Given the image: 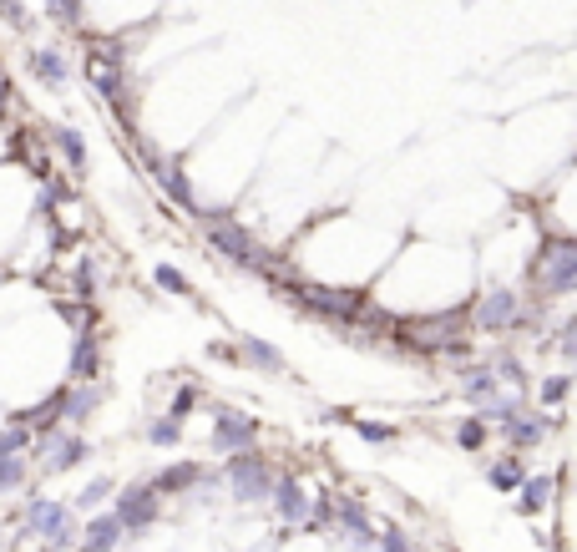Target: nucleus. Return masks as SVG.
<instances>
[{"mask_svg":"<svg viewBox=\"0 0 577 552\" xmlns=\"http://www.w3.org/2000/svg\"><path fill=\"white\" fill-rule=\"evenodd\" d=\"M203 233H208V244H213L223 259H233L238 269H274L269 249L254 244V233L243 228L233 213H203Z\"/></svg>","mask_w":577,"mask_h":552,"instance_id":"nucleus-1","label":"nucleus"},{"mask_svg":"<svg viewBox=\"0 0 577 552\" xmlns=\"http://www.w3.org/2000/svg\"><path fill=\"white\" fill-rule=\"evenodd\" d=\"M532 279H537L542 294H567L577 284V239H547L537 249Z\"/></svg>","mask_w":577,"mask_h":552,"instance_id":"nucleus-2","label":"nucleus"},{"mask_svg":"<svg viewBox=\"0 0 577 552\" xmlns=\"http://www.w3.org/2000/svg\"><path fill=\"white\" fill-rule=\"evenodd\" d=\"M284 294H289V299L299 294V304H309L314 314H324V320H360V314H370V309H365V299H360V294H350V289H324V284H289V279H284Z\"/></svg>","mask_w":577,"mask_h":552,"instance_id":"nucleus-3","label":"nucleus"},{"mask_svg":"<svg viewBox=\"0 0 577 552\" xmlns=\"http://www.w3.org/2000/svg\"><path fill=\"white\" fill-rule=\"evenodd\" d=\"M228 482H233V497H238V502H264V497L274 492L269 466H264L259 456H249V451H238V456L228 461Z\"/></svg>","mask_w":577,"mask_h":552,"instance_id":"nucleus-4","label":"nucleus"},{"mask_svg":"<svg viewBox=\"0 0 577 552\" xmlns=\"http://www.w3.org/2000/svg\"><path fill=\"white\" fill-rule=\"evenodd\" d=\"M157 507H162V492L152 487V482H142V487H127L122 497H117V522H122V532L132 527V532H142L152 517H157Z\"/></svg>","mask_w":577,"mask_h":552,"instance_id":"nucleus-5","label":"nucleus"},{"mask_svg":"<svg viewBox=\"0 0 577 552\" xmlns=\"http://www.w3.org/2000/svg\"><path fill=\"white\" fill-rule=\"evenodd\" d=\"M132 142H137V137H132ZM137 147H142V163L157 173V188L168 193L178 208H198V203H193V188H188V178H183V168H178V163H168V157H162L157 147H147V142H137Z\"/></svg>","mask_w":577,"mask_h":552,"instance_id":"nucleus-6","label":"nucleus"},{"mask_svg":"<svg viewBox=\"0 0 577 552\" xmlns=\"http://www.w3.org/2000/svg\"><path fill=\"white\" fill-rule=\"evenodd\" d=\"M476 320L486 330H517L522 325V299L512 289H491V294L476 299Z\"/></svg>","mask_w":577,"mask_h":552,"instance_id":"nucleus-7","label":"nucleus"},{"mask_svg":"<svg viewBox=\"0 0 577 552\" xmlns=\"http://www.w3.org/2000/svg\"><path fill=\"white\" fill-rule=\"evenodd\" d=\"M461 335V314H436V320H416L410 325V345H421V350H461L456 345Z\"/></svg>","mask_w":577,"mask_h":552,"instance_id":"nucleus-8","label":"nucleus"},{"mask_svg":"<svg viewBox=\"0 0 577 552\" xmlns=\"http://www.w3.org/2000/svg\"><path fill=\"white\" fill-rule=\"evenodd\" d=\"M31 532H41L51 547H66V542L76 537L71 512H66L61 502H31Z\"/></svg>","mask_w":577,"mask_h":552,"instance_id":"nucleus-9","label":"nucleus"},{"mask_svg":"<svg viewBox=\"0 0 577 552\" xmlns=\"http://www.w3.org/2000/svg\"><path fill=\"white\" fill-rule=\"evenodd\" d=\"M254 431H259V421H254V416H243V411H218V431H213V446H223V451H238V446H249V441H254Z\"/></svg>","mask_w":577,"mask_h":552,"instance_id":"nucleus-10","label":"nucleus"},{"mask_svg":"<svg viewBox=\"0 0 577 552\" xmlns=\"http://www.w3.org/2000/svg\"><path fill=\"white\" fill-rule=\"evenodd\" d=\"M81 456H87V446H81V436H71V431H51V436H46V466L66 471V466H76Z\"/></svg>","mask_w":577,"mask_h":552,"instance_id":"nucleus-11","label":"nucleus"},{"mask_svg":"<svg viewBox=\"0 0 577 552\" xmlns=\"http://www.w3.org/2000/svg\"><path fill=\"white\" fill-rule=\"evenodd\" d=\"M274 497H279V517L284 522H309V497L299 492V482L274 477Z\"/></svg>","mask_w":577,"mask_h":552,"instance_id":"nucleus-12","label":"nucleus"},{"mask_svg":"<svg viewBox=\"0 0 577 552\" xmlns=\"http://www.w3.org/2000/svg\"><path fill=\"white\" fill-rule=\"evenodd\" d=\"M238 360L254 365V370H269V375L284 370V355H279L274 345H264V340H243V345H238Z\"/></svg>","mask_w":577,"mask_h":552,"instance_id":"nucleus-13","label":"nucleus"},{"mask_svg":"<svg viewBox=\"0 0 577 552\" xmlns=\"http://www.w3.org/2000/svg\"><path fill=\"white\" fill-rule=\"evenodd\" d=\"M31 71L41 76V82H51V87H66V76H71L61 51H31Z\"/></svg>","mask_w":577,"mask_h":552,"instance_id":"nucleus-14","label":"nucleus"},{"mask_svg":"<svg viewBox=\"0 0 577 552\" xmlns=\"http://www.w3.org/2000/svg\"><path fill=\"white\" fill-rule=\"evenodd\" d=\"M117 537H122V522H117V517H97V522L87 527V542H81V547H87V552H112Z\"/></svg>","mask_w":577,"mask_h":552,"instance_id":"nucleus-15","label":"nucleus"},{"mask_svg":"<svg viewBox=\"0 0 577 552\" xmlns=\"http://www.w3.org/2000/svg\"><path fill=\"white\" fill-rule=\"evenodd\" d=\"M56 406H61V421H81V416L97 406V390H92V385H76V390H66Z\"/></svg>","mask_w":577,"mask_h":552,"instance_id":"nucleus-16","label":"nucleus"},{"mask_svg":"<svg viewBox=\"0 0 577 552\" xmlns=\"http://www.w3.org/2000/svg\"><path fill=\"white\" fill-rule=\"evenodd\" d=\"M203 477V466H193V461H183V466H168V471H162V477L152 482L157 492H188L193 482Z\"/></svg>","mask_w":577,"mask_h":552,"instance_id":"nucleus-17","label":"nucleus"},{"mask_svg":"<svg viewBox=\"0 0 577 552\" xmlns=\"http://www.w3.org/2000/svg\"><path fill=\"white\" fill-rule=\"evenodd\" d=\"M51 137H56V152L66 157L71 168H87V142H81V132H71V127H56Z\"/></svg>","mask_w":577,"mask_h":552,"instance_id":"nucleus-18","label":"nucleus"},{"mask_svg":"<svg viewBox=\"0 0 577 552\" xmlns=\"http://www.w3.org/2000/svg\"><path fill=\"white\" fill-rule=\"evenodd\" d=\"M461 390H466L471 401H497V370H471Z\"/></svg>","mask_w":577,"mask_h":552,"instance_id":"nucleus-19","label":"nucleus"},{"mask_svg":"<svg viewBox=\"0 0 577 552\" xmlns=\"http://www.w3.org/2000/svg\"><path fill=\"white\" fill-rule=\"evenodd\" d=\"M26 431H56V421H61V406L56 401H41L36 411H26V416H16Z\"/></svg>","mask_w":577,"mask_h":552,"instance_id":"nucleus-20","label":"nucleus"},{"mask_svg":"<svg viewBox=\"0 0 577 552\" xmlns=\"http://www.w3.org/2000/svg\"><path fill=\"white\" fill-rule=\"evenodd\" d=\"M502 431H507V436H512V441H517V446H537V441H542V431H547V426H542V421H527V416H512V421H507V426H502Z\"/></svg>","mask_w":577,"mask_h":552,"instance_id":"nucleus-21","label":"nucleus"},{"mask_svg":"<svg viewBox=\"0 0 577 552\" xmlns=\"http://www.w3.org/2000/svg\"><path fill=\"white\" fill-rule=\"evenodd\" d=\"M552 497V477H537V482H522V512H542Z\"/></svg>","mask_w":577,"mask_h":552,"instance_id":"nucleus-22","label":"nucleus"},{"mask_svg":"<svg viewBox=\"0 0 577 552\" xmlns=\"http://www.w3.org/2000/svg\"><path fill=\"white\" fill-rule=\"evenodd\" d=\"M112 492H117V482H112V477H92L87 487H81V497H76V502H81V507L92 512V507H97V502H107Z\"/></svg>","mask_w":577,"mask_h":552,"instance_id":"nucleus-23","label":"nucleus"},{"mask_svg":"<svg viewBox=\"0 0 577 552\" xmlns=\"http://www.w3.org/2000/svg\"><path fill=\"white\" fill-rule=\"evenodd\" d=\"M152 279H157V289H168V294H193V284H188L173 264H157V269H152Z\"/></svg>","mask_w":577,"mask_h":552,"instance_id":"nucleus-24","label":"nucleus"},{"mask_svg":"<svg viewBox=\"0 0 577 552\" xmlns=\"http://www.w3.org/2000/svg\"><path fill=\"white\" fill-rule=\"evenodd\" d=\"M71 370H76V375L97 370V345H92V335H81V340H76V350H71Z\"/></svg>","mask_w":577,"mask_h":552,"instance_id":"nucleus-25","label":"nucleus"},{"mask_svg":"<svg viewBox=\"0 0 577 552\" xmlns=\"http://www.w3.org/2000/svg\"><path fill=\"white\" fill-rule=\"evenodd\" d=\"M486 477H491V487H507V492H512V487H522V466H517V461H502V466H491Z\"/></svg>","mask_w":577,"mask_h":552,"instance_id":"nucleus-26","label":"nucleus"},{"mask_svg":"<svg viewBox=\"0 0 577 552\" xmlns=\"http://www.w3.org/2000/svg\"><path fill=\"white\" fill-rule=\"evenodd\" d=\"M178 436H183V426H178L173 416H168V421H157V426H147V441H152V446H173Z\"/></svg>","mask_w":577,"mask_h":552,"instance_id":"nucleus-27","label":"nucleus"},{"mask_svg":"<svg viewBox=\"0 0 577 552\" xmlns=\"http://www.w3.org/2000/svg\"><path fill=\"white\" fill-rule=\"evenodd\" d=\"M456 441H461L466 451H476V446L486 441V426H481V421H461V426H456Z\"/></svg>","mask_w":577,"mask_h":552,"instance_id":"nucleus-28","label":"nucleus"},{"mask_svg":"<svg viewBox=\"0 0 577 552\" xmlns=\"http://www.w3.org/2000/svg\"><path fill=\"white\" fill-rule=\"evenodd\" d=\"M26 436H31L26 426H6V431H0V456H16L26 446Z\"/></svg>","mask_w":577,"mask_h":552,"instance_id":"nucleus-29","label":"nucleus"},{"mask_svg":"<svg viewBox=\"0 0 577 552\" xmlns=\"http://www.w3.org/2000/svg\"><path fill=\"white\" fill-rule=\"evenodd\" d=\"M0 16H6L16 31H31V16H26V6H21V0H0Z\"/></svg>","mask_w":577,"mask_h":552,"instance_id":"nucleus-30","label":"nucleus"},{"mask_svg":"<svg viewBox=\"0 0 577 552\" xmlns=\"http://www.w3.org/2000/svg\"><path fill=\"white\" fill-rule=\"evenodd\" d=\"M46 6H51V16H56V21H66V26H76V21H81V0H46Z\"/></svg>","mask_w":577,"mask_h":552,"instance_id":"nucleus-31","label":"nucleus"},{"mask_svg":"<svg viewBox=\"0 0 577 552\" xmlns=\"http://www.w3.org/2000/svg\"><path fill=\"white\" fill-rule=\"evenodd\" d=\"M21 477H26V466L16 456H0V487H16Z\"/></svg>","mask_w":577,"mask_h":552,"instance_id":"nucleus-32","label":"nucleus"},{"mask_svg":"<svg viewBox=\"0 0 577 552\" xmlns=\"http://www.w3.org/2000/svg\"><path fill=\"white\" fill-rule=\"evenodd\" d=\"M193 401H198V390H193V385H183V390H178V406H173V421H183V416L193 411Z\"/></svg>","mask_w":577,"mask_h":552,"instance_id":"nucleus-33","label":"nucleus"},{"mask_svg":"<svg viewBox=\"0 0 577 552\" xmlns=\"http://www.w3.org/2000/svg\"><path fill=\"white\" fill-rule=\"evenodd\" d=\"M542 396H547V406H557V401L567 396V375H552V380H547V390H542Z\"/></svg>","mask_w":577,"mask_h":552,"instance_id":"nucleus-34","label":"nucleus"},{"mask_svg":"<svg viewBox=\"0 0 577 552\" xmlns=\"http://www.w3.org/2000/svg\"><path fill=\"white\" fill-rule=\"evenodd\" d=\"M360 436H365V441H390V426H375V421H360Z\"/></svg>","mask_w":577,"mask_h":552,"instance_id":"nucleus-35","label":"nucleus"},{"mask_svg":"<svg viewBox=\"0 0 577 552\" xmlns=\"http://www.w3.org/2000/svg\"><path fill=\"white\" fill-rule=\"evenodd\" d=\"M385 552H410V542L400 532H385Z\"/></svg>","mask_w":577,"mask_h":552,"instance_id":"nucleus-36","label":"nucleus"}]
</instances>
